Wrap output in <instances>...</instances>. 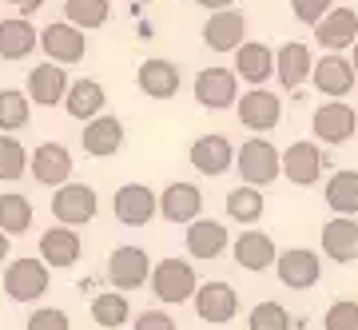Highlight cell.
<instances>
[{
    "label": "cell",
    "instance_id": "obj_1",
    "mask_svg": "<svg viewBox=\"0 0 358 330\" xmlns=\"http://www.w3.org/2000/svg\"><path fill=\"white\" fill-rule=\"evenodd\" d=\"M195 291H199V279H195V267L187 259H159L152 267V294L167 306L192 303Z\"/></svg>",
    "mask_w": 358,
    "mask_h": 330
},
{
    "label": "cell",
    "instance_id": "obj_2",
    "mask_svg": "<svg viewBox=\"0 0 358 330\" xmlns=\"http://www.w3.org/2000/svg\"><path fill=\"white\" fill-rule=\"evenodd\" d=\"M235 167H239V179L247 187H267L282 175V152H275L271 140H247L235 152Z\"/></svg>",
    "mask_w": 358,
    "mask_h": 330
},
{
    "label": "cell",
    "instance_id": "obj_3",
    "mask_svg": "<svg viewBox=\"0 0 358 330\" xmlns=\"http://www.w3.org/2000/svg\"><path fill=\"white\" fill-rule=\"evenodd\" d=\"M96 211H100V195L88 183H64L52 195V215L60 227H84L96 219Z\"/></svg>",
    "mask_w": 358,
    "mask_h": 330
},
{
    "label": "cell",
    "instance_id": "obj_4",
    "mask_svg": "<svg viewBox=\"0 0 358 330\" xmlns=\"http://www.w3.org/2000/svg\"><path fill=\"white\" fill-rule=\"evenodd\" d=\"M48 267L40 263V254L32 259V254H24V259H16L13 267H4V294L13 299V303H36V299H44V291H48Z\"/></svg>",
    "mask_w": 358,
    "mask_h": 330
},
{
    "label": "cell",
    "instance_id": "obj_5",
    "mask_svg": "<svg viewBox=\"0 0 358 330\" xmlns=\"http://www.w3.org/2000/svg\"><path fill=\"white\" fill-rule=\"evenodd\" d=\"M195 103L207 112H227L239 103V76L235 68H203L195 76Z\"/></svg>",
    "mask_w": 358,
    "mask_h": 330
},
{
    "label": "cell",
    "instance_id": "obj_6",
    "mask_svg": "<svg viewBox=\"0 0 358 330\" xmlns=\"http://www.w3.org/2000/svg\"><path fill=\"white\" fill-rule=\"evenodd\" d=\"M112 211L124 227H148L159 215V195L148 183H124L112 195Z\"/></svg>",
    "mask_w": 358,
    "mask_h": 330
},
{
    "label": "cell",
    "instance_id": "obj_7",
    "mask_svg": "<svg viewBox=\"0 0 358 330\" xmlns=\"http://www.w3.org/2000/svg\"><path fill=\"white\" fill-rule=\"evenodd\" d=\"M195 315H199V322H207V327H227L231 318L239 315V294H235V287L223 279H211V282H199V291H195Z\"/></svg>",
    "mask_w": 358,
    "mask_h": 330
},
{
    "label": "cell",
    "instance_id": "obj_8",
    "mask_svg": "<svg viewBox=\"0 0 358 330\" xmlns=\"http://www.w3.org/2000/svg\"><path fill=\"white\" fill-rule=\"evenodd\" d=\"M152 259H148V251L143 247H115L112 254H108V279H112V287L120 294L128 291H140L143 282L152 279Z\"/></svg>",
    "mask_w": 358,
    "mask_h": 330
},
{
    "label": "cell",
    "instance_id": "obj_9",
    "mask_svg": "<svg viewBox=\"0 0 358 330\" xmlns=\"http://www.w3.org/2000/svg\"><path fill=\"white\" fill-rule=\"evenodd\" d=\"M275 275H279V282L287 291H310L322 279V259L315 251H307V247H291V251H279Z\"/></svg>",
    "mask_w": 358,
    "mask_h": 330
},
{
    "label": "cell",
    "instance_id": "obj_10",
    "mask_svg": "<svg viewBox=\"0 0 358 330\" xmlns=\"http://www.w3.org/2000/svg\"><path fill=\"white\" fill-rule=\"evenodd\" d=\"M310 131H315V140L334 143V148H338V143L355 140V131H358V112L350 108V103H343V100H327L322 108H315Z\"/></svg>",
    "mask_w": 358,
    "mask_h": 330
},
{
    "label": "cell",
    "instance_id": "obj_11",
    "mask_svg": "<svg viewBox=\"0 0 358 330\" xmlns=\"http://www.w3.org/2000/svg\"><path fill=\"white\" fill-rule=\"evenodd\" d=\"M235 115H239V124L247 131H271L282 120V100L267 88H251L243 92V100L235 103Z\"/></svg>",
    "mask_w": 358,
    "mask_h": 330
},
{
    "label": "cell",
    "instance_id": "obj_12",
    "mask_svg": "<svg viewBox=\"0 0 358 330\" xmlns=\"http://www.w3.org/2000/svg\"><path fill=\"white\" fill-rule=\"evenodd\" d=\"M310 84H315V88L327 96V100H346V96L355 92L358 76H355V68H350V60H346V56H334V52H327L322 60H315Z\"/></svg>",
    "mask_w": 358,
    "mask_h": 330
},
{
    "label": "cell",
    "instance_id": "obj_13",
    "mask_svg": "<svg viewBox=\"0 0 358 330\" xmlns=\"http://www.w3.org/2000/svg\"><path fill=\"white\" fill-rule=\"evenodd\" d=\"M203 211V191L187 183V179H179V183H167L159 191V215L167 223H183V227H192L195 219Z\"/></svg>",
    "mask_w": 358,
    "mask_h": 330
},
{
    "label": "cell",
    "instance_id": "obj_14",
    "mask_svg": "<svg viewBox=\"0 0 358 330\" xmlns=\"http://www.w3.org/2000/svg\"><path fill=\"white\" fill-rule=\"evenodd\" d=\"M355 40H358V13L355 8H331L315 24V44L334 52V56H343L346 48H355Z\"/></svg>",
    "mask_w": 358,
    "mask_h": 330
},
{
    "label": "cell",
    "instance_id": "obj_15",
    "mask_svg": "<svg viewBox=\"0 0 358 330\" xmlns=\"http://www.w3.org/2000/svg\"><path fill=\"white\" fill-rule=\"evenodd\" d=\"M28 171L44 187H64V183H72V152L64 143H40L36 152L28 155Z\"/></svg>",
    "mask_w": 358,
    "mask_h": 330
},
{
    "label": "cell",
    "instance_id": "obj_16",
    "mask_svg": "<svg viewBox=\"0 0 358 330\" xmlns=\"http://www.w3.org/2000/svg\"><path fill=\"white\" fill-rule=\"evenodd\" d=\"M40 48H44V56H48L52 64H76L84 60V52H88V40H84V32L80 28H72L68 20H56V24H48L44 32H40Z\"/></svg>",
    "mask_w": 358,
    "mask_h": 330
},
{
    "label": "cell",
    "instance_id": "obj_17",
    "mask_svg": "<svg viewBox=\"0 0 358 330\" xmlns=\"http://www.w3.org/2000/svg\"><path fill=\"white\" fill-rule=\"evenodd\" d=\"M203 44L211 52H239L247 44V16L235 13V8L211 13L203 24Z\"/></svg>",
    "mask_w": 358,
    "mask_h": 330
},
{
    "label": "cell",
    "instance_id": "obj_18",
    "mask_svg": "<svg viewBox=\"0 0 358 330\" xmlns=\"http://www.w3.org/2000/svg\"><path fill=\"white\" fill-rule=\"evenodd\" d=\"M187 159H192V167L199 171V175L215 179L223 175V171H231V164H235V148H231L227 136H199V140H192V152H187Z\"/></svg>",
    "mask_w": 358,
    "mask_h": 330
},
{
    "label": "cell",
    "instance_id": "obj_19",
    "mask_svg": "<svg viewBox=\"0 0 358 330\" xmlns=\"http://www.w3.org/2000/svg\"><path fill=\"white\" fill-rule=\"evenodd\" d=\"M68 72L60 68V64H52V60H44V64H36L32 72H28V100L32 103H40V108H56V103H64V96H68Z\"/></svg>",
    "mask_w": 358,
    "mask_h": 330
},
{
    "label": "cell",
    "instance_id": "obj_20",
    "mask_svg": "<svg viewBox=\"0 0 358 330\" xmlns=\"http://www.w3.org/2000/svg\"><path fill=\"white\" fill-rule=\"evenodd\" d=\"M322 167H327V159H322V152L310 140H299V143H291V148L282 152V175L291 179L294 187H310V183H319Z\"/></svg>",
    "mask_w": 358,
    "mask_h": 330
},
{
    "label": "cell",
    "instance_id": "obj_21",
    "mask_svg": "<svg viewBox=\"0 0 358 330\" xmlns=\"http://www.w3.org/2000/svg\"><path fill=\"white\" fill-rule=\"evenodd\" d=\"M80 251H84V243H80L76 227H48L44 235H40V263L44 267H56V271H64V267H76V259Z\"/></svg>",
    "mask_w": 358,
    "mask_h": 330
},
{
    "label": "cell",
    "instance_id": "obj_22",
    "mask_svg": "<svg viewBox=\"0 0 358 330\" xmlns=\"http://www.w3.org/2000/svg\"><path fill=\"white\" fill-rule=\"evenodd\" d=\"M136 84L148 100H171L179 92V68L164 56H152V60H143L136 68Z\"/></svg>",
    "mask_w": 358,
    "mask_h": 330
},
{
    "label": "cell",
    "instance_id": "obj_23",
    "mask_svg": "<svg viewBox=\"0 0 358 330\" xmlns=\"http://www.w3.org/2000/svg\"><path fill=\"white\" fill-rule=\"evenodd\" d=\"M80 143H84V152H88V155L108 159V155H115L120 148H124V120H115V115H108V112L96 115V120L84 124Z\"/></svg>",
    "mask_w": 358,
    "mask_h": 330
},
{
    "label": "cell",
    "instance_id": "obj_24",
    "mask_svg": "<svg viewBox=\"0 0 358 330\" xmlns=\"http://www.w3.org/2000/svg\"><path fill=\"white\" fill-rule=\"evenodd\" d=\"M322 254L331 263H355L358 259V219H343L334 215L327 227H322Z\"/></svg>",
    "mask_w": 358,
    "mask_h": 330
},
{
    "label": "cell",
    "instance_id": "obj_25",
    "mask_svg": "<svg viewBox=\"0 0 358 330\" xmlns=\"http://www.w3.org/2000/svg\"><path fill=\"white\" fill-rule=\"evenodd\" d=\"M40 48V32L28 16H8L0 20V60H24Z\"/></svg>",
    "mask_w": 358,
    "mask_h": 330
},
{
    "label": "cell",
    "instance_id": "obj_26",
    "mask_svg": "<svg viewBox=\"0 0 358 330\" xmlns=\"http://www.w3.org/2000/svg\"><path fill=\"white\" fill-rule=\"evenodd\" d=\"M183 239H187V254L199 259V263H211L227 251V227L219 219H195Z\"/></svg>",
    "mask_w": 358,
    "mask_h": 330
},
{
    "label": "cell",
    "instance_id": "obj_27",
    "mask_svg": "<svg viewBox=\"0 0 358 330\" xmlns=\"http://www.w3.org/2000/svg\"><path fill=\"white\" fill-rule=\"evenodd\" d=\"M275 72H279V84L282 88H303L307 84V76L315 72V56H310L307 44H299V40H291V44H282L279 52H275Z\"/></svg>",
    "mask_w": 358,
    "mask_h": 330
},
{
    "label": "cell",
    "instance_id": "obj_28",
    "mask_svg": "<svg viewBox=\"0 0 358 330\" xmlns=\"http://www.w3.org/2000/svg\"><path fill=\"white\" fill-rule=\"evenodd\" d=\"M235 76H243L247 84L263 88L271 76H275V52L271 44H259V40H247L243 48L235 52Z\"/></svg>",
    "mask_w": 358,
    "mask_h": 330
},
{
    "label": "cell",
    "instance_id": "obj_29",
    "mask_svg": "<svg viewBox=\"0 0 358 330\" xmlns=\"http://www.w3.org/2000/svg\"><path fill=\"white\" fill-rule=\"evenodd\" d=\"M235 263L243 271H267V267H275V239H271L267 231H243L239 239H235Z\"/></svg>",
    "mask_w": 358,
    "mask_h": 330
},
{
    "label": "cell",
    "instance_id": "obj_30",
    "mask_svg": "<svg viewBox=\"0 0 358 330\" xmlns=\"http://www.w3.org/2000/svg\"><path fill=\"white\" fill-rule=\"evenodd\" d=\"M103 108H108V92H103V84H96V80H76V84H68V96H64V112L72 115V120H96V115H103Z\"/></svg>",
    "mask_w": 358,
    "mask_h": 330
},
{
    "label": "cell",
    "instance_id": "obj_31",
    "mask_svg": "<svg viewBox=\"0 0 358 330\" xmlns=\"http://www.w3.org/2000/svg\"><path fill=\"white\" fill-rule=\"evenodd\" d=\"M327 207H331L334 215L343 219H355L358 215V171H334L327 179Z\"/></svg>",
    "mask_w": 358,
    "mask_h": 330
},
{
    "label": "cell",
    "instance_id": "obj_32",
    "mask_svg": "<svg viewBox=\"0 0 358 330\" xmlns=\"http://www.w3.org/2000/svg\"><path fill=\"white\" fill-rule=\"evenodd\" d=\"M263 211H267V199H263V191H259V187L239 183V187L227 191V215L235 219V223L251 227V223H259V219H263Z\"/></svg>",
    "mask_w": 358,
    "mask_h": 330
},
{
    "label": "cell",
    "instance_id": "obj_33",
    "mask_svg": "<svg viewBox=\"0 0 358 330\" xmlns=\"http://www.w3.org/2000/svg\"><path fill=\"white\" fill-rule=\"evenodd\" d=\"M28 227H32V199L20 191H4L0 195V231L13 239V235H24Z\"/></svg>",
    "mask_w": 358,
    "mask_h": 330
},
{
    "label": "cell",
    "instance_id": "obj_34",
    "mask_svg": "<svg viewBox=\"0 0 358 330\" xmlns=\"http://www.w3.org/2000/svg\"><path fill=\"white\" fill-rule=\"evenodd\" d=\"M112 16V0H64V20L80 32L103 28Z\"/></svg>",
    "mask_w": 358,
    "mask_h": 330
},
{
    "label": "cell",
    "instance_id": "obj_35",
    "mask_svg": "<svg viewBox=\"0 0 358 330\" xmlns=\"http://www.w3.org/2000/svg\"><path fill=\"white\" fill-rule=\"evenodd\" d=\"M28 103L32 100L20 88H0V136H13V131L28 127V120H32Z\"/></svg>",
    "mask_w": 358,
    "mask_h": 330
},
{
    "label": "cell",
    "instance_id": "obj_36",
    "mask_svg": "<svg viewBox=\"0 0 358 330\" xmlns=\"http://www.w3.org/2000/svg\"><path fill=\"white\" fill-rule=\"evenodd\" d=\"M92 318H96V327H103V330H120L131 318V306L120 291H103V294L92 299Z\"/></svg>",
    "mask_w": 358,
    "mask_h": 330
},
{
    "label": "cell",
    "instance_id": "obj_37",
    "mask_svg": "<svg viewBox=\"0 0 358 330\" xmlns=\"http://www.w3.org/2000/svg\"><path fill=\"white\" fill-rule=\"evenodd\" d=\"M247 330H294V318L282 303H259L247 315Z\"/></svg>",
    "mask_w": 358,
    "mask_h": 330
},
{
    "label": "cell",
    "instance_id": "obj_38",
    "mask_svg": "<svg viewBox=\"0 0 358 330\" xmlns=\"http://www.w3.org/2000/svg\"><path fill=\"white\" fill-rule=\"evenodd\" d=\"M24 171H28L24 143L13 140V136H0V179H4V183H13V179H20Z\"/></svg>",
    "mask_w": 358,
    "mask_h": 330
},
{
    "label": "cell",
    "instance_id": "obj_39",
    "mask_svg": "<svg viewBox=\"0 0 358 330\" xmlns=\"http://www.w3.org/2000/svg\"><path fill=\"white\" fill-rule=\"evenodd\" d=\"M322 330H358V303L355 299H338V303L327 306Z\"/></svg>",
    "mask_w": 358,
    "mask_h": 330
},
{
    "label": "cell",
    "instance_id": "obj_40",
    "mask_svg": "<svg viewBox=\"0 0 358 330\" xmlns=\"http://www.w3.org/2000/svg\"><path fill=\"white\" fill-rule=\"evenodd\" d=\"M24 330H72V318H68L60 306H40V310L28 315Z\"/></svg>",
    "mask_w": 358,
    "mask_h": 330
},
{
    "label": "cell",
    "instance_id": "obj_41",
    "mask_svg": "<svg viewBox=\"0 0 358 330\" xmlns=\"http://www.w3.org/2000/svg\"><path fill=\"white\" fill-rule=\"evenodd\" d=\"M331 8H334V0H291L294 20H303V24H319Z\"/></svg>",
    "mask_w": 358,
    "mask_h": 330
},
{
    "label": "cell",
    "instance_id": "obj_42",
    "mask_svg": "<svg viewBox=\"0 0 358 330\" xmlns=\"http://www.w3.org/2000/svg\"><path fill=\"white\" fill-rule=\"evenodd\" d=\"M136 330H179V327L167 310H143V315H136Z\"/></svg>",
    "mask_w": 358,
    "mask_h": 330
},
{
    "label": "cell",
    "instance_id": "obj_43",
    "mask_svg": "<svg viewBox=\"0 0 358 330\" xmlns=\"http://www.w3.org/2000/svg\"><path fill=\"white\" fill-rule=\"evenodd\" d=\"M4 4H13L16 13H40V8H44V0H4Z\"/></svg>",
    "mask_w": 358,
    "mask_h": 330
},
{
    "label": "cell",
    "instance_id": "obj_44",
    "mask_svg": "<svg viewBox=\"0 0 358 330\" xmlns=\"http://www.w3.org/2000/svg\"><path fill=\"white\" fill-rule=\"evenodd\" d=\"M199 8H207V13H223V8H231L235 0H195Z\"/></svg>",
    "mask_w": 358,
    "mask_h": 330
},
{
    "label": "cell",
    "instance_id": "obj_45",
    "mask_svg": "<svg viewBox=\"0 0 358 330\" xmlns=\"http://www.w3.org/2000/svg\"><path fill=\"white\" fill-rule=\"evenodd\" d=\"M8 251H13V239H8V235H4V231H0V263H4V259H8Z\"/></svg>",
    "mask_w": 358,
    "mask_h": 330
},
{
    "label": "cell",
    "instance_id": "obj_46",
    "mask_svg": "<svg viewBox=\"0 0 358 330\" xmlns=\"http://www.w3.org/2000/svg\"><path fill=\"white\" fill-rule=\"evenodd\" d=\"M350 68H355V76H358V40H355V48H350Z\"/></svg>",
    "mask_w": 358,
    "mask_h": 330
},
{
    "label": "cell",
    "instance_id": "obj_47",
    "mask_svg": "<svg viewBox=\"0 0 358 330\" xmlns=\"http://www.w3.org/2000/svg\"><path fill=\"white\" fill-rule=\"evenodd\" d=\"M131 4H152V0H131Z\"/></svg>",
    "mask_w": 358,
    "mask_h": 330
}]
</instances>
